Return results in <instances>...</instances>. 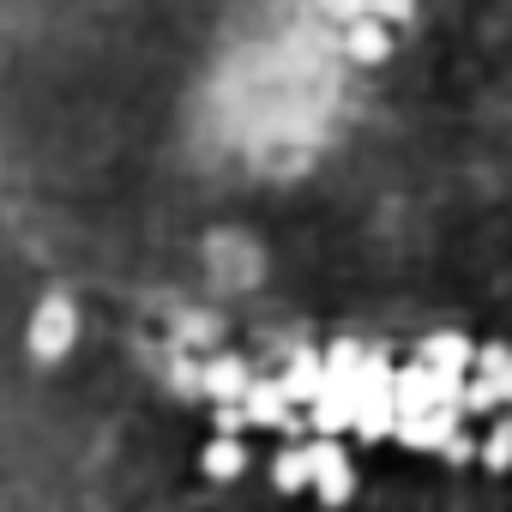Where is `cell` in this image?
Segmentation results:
<instances>
[{
	"mask_svg": "<svg viewBox=\"0 0 512 512\" xmlns=\"http://www.w3.org/2000/svg\"><path fill=\"white\" fill-rule=\"evenodd\" d=\"M374 7H380V19H398V25H404V19L416 13V0H374Z\"/></svg>",
	"mask_w": 512,
	"mask_h": 512,
	"instance_id": "cell-2",
	"label": "cell"
},
{
	"mask_svg": "<svg viewBox=\"0 0 512 512\" xmlns=\"http://www.w3.org/2000/svg\"><path fill=\"white\" fill-rule=\"evenodd\" d=\"M344 55L362 61V67L386 61V19H362V25H350V31H344Z\"/></svg>",
	"mask_w": 512,
	"mask_h": 512,
	"instance_id": "cell-1",
	"label": "cell"
}]
</instances>
